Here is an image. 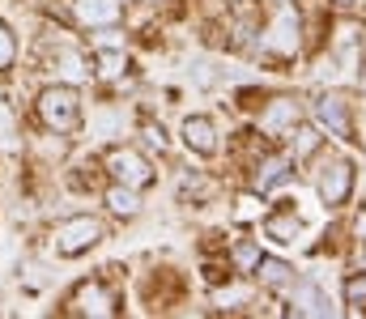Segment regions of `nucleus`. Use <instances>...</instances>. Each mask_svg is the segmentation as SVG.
<instances>
[{
	"mask_svg": "<svg viewBox=\"0 0 366 319\" xmlns=\"http://www.w3.org/2000/svg\"><path fill=\"white\" fill-rule=\"evenodd\" d=\"M51 73L64 81V86H77V81H90V56L86 51H77V47H56V56H51Z\"/></svg>",
	"mask_w": 366,
	"mask_h": 319,
	"instance_id": "7",
	"label": "nucleus"
},
{
	"mask_svg": "<svg viewBox=\"0 0 366 319\" xmlns=\"http://www.w3.org/2000/svg\"><path fill=\"white\" fill-rule=\"evenodd\" d=\"M256 217H260V196L256 192H243L234 201V221H256Z\"/></svg>",
	"mask_w": 366,
	"mask_h": 319,
	"instance_id": "19",
	"label": "nucleus"
},
{
	"mask_svg": "<svg viewBox=\"0 0 366 319\" xmlns=\"http://www.w3.org/2000/svg\"><path fill=\"white\" fill-rule=\"evenodd\" d=\"M285 175H290V158L285 153H269L264 162H256V192H269L277 183H285Z\"/></svg>",
	"mask_w": 366,
	"mask_h": 319,
	"instance_id": "12",
	"label": "nucleus"
},
{
	"mask_svg": "<svg viewBox=\"0 0 366 319\" xmlns=\"http://www.w3.org/2000/svg\"><path fill=\"white\" fill-rule=\"evenodd\" d=\"M290 303H294V315H332L328 298H324V294H320L315 285H294Z\"/></svg>",
	"mask_w": 366,
	"mask_h": 319,
	"instance_id": "13",
	"label": "nucleus"
},
{
	"mask_svg": "<svg viewBox=\"0 0 366 319\" xmlns=\"http://www.w3.org/2000/svg\"><path fill=\"white\" fill-rule=\"evenodd\" d=\"M298 103L294 98H273V103L260 111V132H269V136H277V132H294V123H298Z\"/></svg>",
	"mask_w": 366,
	"mask_h": 319,
	"instance_id": "11",
	"label": "nucleus"
},
{
	"mask_svg": "<svg viewBox=\"0 0 366 319\" xmlns=\"http://www.w3.org/2000/svg\"><path fill=\"white\" fill-rule=\"evenodd\" d=\"M107 171H111V179L124 183V188H145V183H154L149 158L137 153V149H128V145H119V149L107 153Z\"/></svg>",
	"mask_w": 366,
	"mask_h": 319,
	"instance_id": "4",
	"label": "nucleus"
},
{
	"mask_svg": "<svg viewBox=\"0 0 366 319\" xmlns=\"http://www.w3.org/2000/svg\"><path fill=\"white\" fill-rule=\"evenodd\" d=\"M350 192H354V166H350L345 158L328 162L324 175H320V201H324L328 209H341V205L350 201Z\"/></svg>",
	"mask_w": 366,
	"mask_h": 319,
	"instance_id": "6",
	"label": "nucleus"
},
{
	"mask_svg": "<svg viewBox=\"0 0 366 319\" xmlns=\"http://www.w3.org/2000/svg\"><path fill=\"white\" fill-rule=\"evenodd\" d=\"M260 47H264L269 56H277V60H294V56H298V47H302V21H298L294 4H281L273 13V21H269Z\"/></svg>",
	"mask_w": 366,
	"mask_h": 319,
	"instance_id": "3",
	"label": "nucleus"
},
{
	"mask_svg": "<svg viewBox=\"0 0 366 319\" xmlns=\"http://www.w3.org/2000/svg\"><path fill=\"white\" fill-rule=\"evenodd\" d=\"M69 311L73 315H115L119 311V298L102 281H81L73 290V298H69Z\"/></svg>",
	"mask_w": 366,
	"mask_h": 319,
	"instance_id": "5",
	"label": "nucleus"
},
{
	"mask_svg": "<svg viewBox=\"0 0 366 319\" xmlns=\"http://www.w3.org/2000/svg\"><path fill=\"white\" fill-rule=\"evenodd\" d=\"M358 268H366V247H358Z\"/></svg>",
	"mask_w": 366,
	"mask_h": 319,
	"instance_id": "25",
	"label": "nucleus"
},
{
	"mask_svg": "<svg viewBox=\"0 0 366 319\" xmlns=\"http://www.w3.org/2000/svg\"><path fill=\"white\" fill-rule=\"evenodd\" d=\"M98 73L107 77V81H115V77H124V69H128V56L119 51V47H107V51H98Z\"/></svg>",
	"mask_w": 366,
	"mask_h": 319,
	"instance_id": "17",
	"label": "nucleus"
},
{
	"mask_svg": "<svg viewBox=\"0 0 366 319\" xmlns=\"http://www.w3.org/2000/svg\"><path fill=\"white\" fill-rule=\"evenodd\" d=\"M320 149V132L315 128H298L294 132V158H311Z\"/></svg>",
	"mask_w": 366,
	"mask_h": 319,
	"instance_id": "18",
	"label": "nucleus"
},
{
	"mask_svg": "<svg viewBox=\"0 0 366 319\" xmlns=\"http://www.w3.org/2000/svg\"><path fill=\"white\" fill-rule=\"evenodd\" d=\"M298 230H302V226H298L294 213H273V217L264 221V238H273L277 247H290V243L298 238Z\"/></svg>",
	"mask_w": 366,
	"mask_h": 319,
	"instance_id": "15",
	"label": "nucleus"
},
{
	"mask_svg": "<svg viewBox=\"0 0 366 319\" xmlns=\"http://www.w3.org/2000/svg\"><path fill=\"white\" fill-rule=\"evenodd\" d=\"M345 4H354V0H345Z\"/></svg>",
	"mask_w": 366,
	"mask_h": 319,
	"instance_id": "27",
	"label": "nucleus"
},
{
	"mask_svg": "<svg viewBox=\"0 0 366 319\" xmlns=\"http://www.w3.org/2000/svg\"><path fill=\"white\" fill-rule=\"evenodd\" d=\"M256 277H260V285H269V290H285V285L294 281V268H290L285 260H260V264H256Z\"/></svg>",
	"mask_w": 366,
	"mask_h": 319,
	"instance_id": "16",
	"label": "nucleus"
},
{
	"mask_svg": "<svg viewBox=\"0 0 366 319\" xmlns=\"http://www.w3.org/2000/svg\"><path fill=\"white\" fill-rule=\"evenodd\" d=\"M345 298H350V307H362L366 303V268L358 273V277L345 281Z\"/></svg>",
	"mask_w": 366,
	"mask_h": 319,
	"instance_id": "22",
	"label": "nucleus"
},
{
	"mask_svg": "<svg viewBox=\"0 0 366 319\" xmlns=\"http://www.w3.org/2000/svg\"><path fill=\"white\" fill-rule=\"evenodd\" d=\"M362 94H366V73H362Z\"/></svg>",
	"mask_w": 366,
	"mask_h": 319,
	"instance_id": "26",
	"label": "nucleus"
},
{
	"mask_svg": "<svg viewBox=\"0 0 366 319\" xmlns=\"http://www.w3.org/2000/svg\"><path fill=\"white\" fill-rule=\"evenodd\" d=\"M39 119L56 132V136H73L81 128V98H77V86H47L39 94Z\"/></svg>",
	"mask_w": 366,
	"mask_h": 319,
	"instance_id": "1",
	"label": "nucleus"
},
{
	"mask_svg": "<svg viewBox=\"0 0 366 319\" xmlns=\"http://www.w3.org/2000/svg\"><path fill=\"white\" fill-rule=\"evenodd\" d=\"M102 243V221L98 217H69V221H60L56 230H51V251L56 255H64V260H73V255H86L90 247Z\"/></svg>",
	"mask_w": 366,
	"mask_h": 319,
	"instance_id": "2",
	"label": "nucleus"
},
{
	"mask_svg": "<svg viewBox=\"0 0 366 319\" xmlns=\"http://www.w3.org/2000/svg\"><path fill=\"white\" fill-rule=\"evenodd\" d=\"M13 60H17V39L9 34V26L0 21V73L4 69H13Z\"/></svg>",
	"mask_w": 366,
	"mask_h": 319,
	"instance_id": "20",
	"label": "nucleus"
},
{
	"mask_svg": "<svg viewBox=\"0 0 366 319\" xmlns=\"http://www.w3.org/2000/svg\"><path fill=\"white\" fill-rule=\"evenodd\" d=\"M234 264H239L243 273H256V264H260V247H252V243L234 247Z\"/></svg>",
	"mask_w": 366,
	"mask_h": 319,
	"instance_id": "21",
	"label": "nucleus"
},
{
	"mask_svg": "<svg viewBox=\"0 0 366 319\" xmlns=\"http://www.w3.org/2000/svg\"><path fill=\"white\" fill-rule=\"evenodd\" d=\"M183 145L192 153H200V158L217 153V128H213V119L209 115H187L183 119Z\"/></svg>",
	"mask_w": 366,
	"mask_h": 319,
	"instance_id": "8",
	"label": "nucleus"
},
{
	"mask_svg": "<svg viewBox=\"0 0 366 319\" xmlns=\"http://www.w3.org/2000/svg\"><path fill=\"white\" fill-rule=\"evenodd\" d=\"M107 209L115 213V217H137L141 213V196H137V188H124V183H115V188H107Z\"/></svg>",
	"mask_w": 366,
	"mask_h": 319,
	"instance_id": "14",
	"label": "nucleus"
},
{
	"mask_svg": "<svg viewBox=\"0 0 366 319\" xmlns=\"http://www.w3.org/2000/svg\"><path fill=\"white\" fill-rule=\"evenodd\" d=\"M145 141L149 145H158V149H167V132H162V123L154 128V123H145Z\"/></svg>",
	"mask_w": 366,
	"mask_h": 319,
	"instance_id": "23",
	"label": "nucleus"
},
{
	"mask_svg": "<svg viewBox=\"0 0 366 319\" xmlns=\"http://www.w3.org/2000/svg\"><path fill=\"white\" fill-rule=\"evenodd\" d=\"M73 13H77L81 26H98V30H107L124 17L119 0H73Z\"/></svg>",
	"mask_w": 366,
	"mask_h": 319,
	"instance_id": "9",
	"label": "nucleus"
},
{
	"mask_svg": "<svg viewBox=\"0 0 366 319\" xmlns=\"http://www.w3.org/2000/svg\"><path fill=\"white\" fill-rule=\"evenodd\" d=\"M315 119H320V128H328L332 136H350V103H345L341 94H324V98L315 103Z\"/></svg>",
	"mask_w": 366,
	"mask_h": 319,
	"instance_id": "10",
	"label": "nucleus"
},
{
	"mask_svg": "<svg viewBox=\"0 0 366 319\" xmlns=\"http://www.w3.org/2000/svg\"><path fill=\"white\" fill-rule=\"evenodd\" d=\"M358 238H362V243H366V213H362V217H358Z\"/></svg>",
	"mask_w": 366,
	"mask_h": 319,
	"instance_id": "24",
	"label": "nucleus"
}]
</instances>
